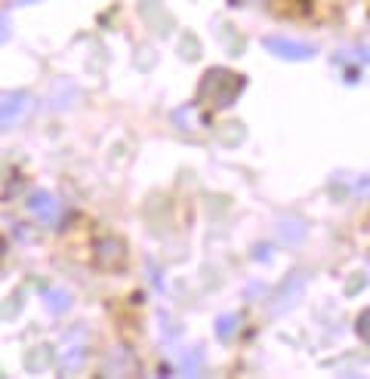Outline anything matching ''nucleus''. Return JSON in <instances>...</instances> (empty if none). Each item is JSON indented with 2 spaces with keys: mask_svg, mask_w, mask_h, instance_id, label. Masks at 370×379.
<instances>
[{
  "mask_svg": "<svg viewBox=\"0 0 370 379\" xmlns=\"http://www.w3.org/2000/svg\"><path fill=\"white\" fill-rule=\"evenodd\" d=\"M244 77L241 74H235L231 68H222V65H216L210 68L204 77H200V83H198V99L204 105H210L213 111H222V108H231L238 102V96H241V90H244Z\"/></svg>",
  "mask_w": 370,
  "mask_h": 379,
  "instance_id": "f257e3e1",
  "label": "nucleus"
},
{
  "mask_svg": "<svg viewBox=\"0 0 370 379\" xmlns=\"http://www.w3.org/2000/svg\"><path fill=\"white\" fill-rule=\"evenodd\" d=\"M127 256H130L127 241L118 235H105L92 244V266H96L99 272H123Z\"/></svg>",
  "mask_w": 370,
  "mask_h": 379,
  "instance_id": "f03ea898",
  "label": "nucleus"
},
{
  "mask_svg": "<svg viewBox=\"0 0 370 379\" xmlns=\"http://www.w3.org/2000/svg\"><path fill=\"white\" fill-rule=\"evenodd\" d=\"M34 96L25 90H15V92H4L0 96V130H13L19 123H25L34 111Z\"/></svg>",
  "mask_w": 370,
  "mask_h": 379,
  "instance_id": "7ed1b4c3",
  "label": "nucleus"
},
{
  "mask_svg": "<svg viewBox=\"0 0 370 379\" xmlns=\"http://www.w3.org/2000/svg\"><path fill=\"white\" fill-rule=\"evenodd\" d=\"M262 46H266L272 56L284 59V62H306V59H315V53H318L312 43L296 41V37H281V34L262 37Z\"/></svg>",
  "mask_w": 370,
  "mask_h": 379,
  "instance_id": "20e7f679",
  "label": "nucleus"
},
{
  "mask_svg": "<svg viewBox=\"0 0 370 379\" xmlns=\"http://www.w3.org/2000/svg\"><path fill=\"white\" fill-rule=\"evenodd\" d=\"M28 210L34 213V219L41 222V226H56L59 222V200H56V195H50V191H31Z\"/></svg>",
  "mask_w": 370,
  "mask_h": 379,
  "instance_id": "39448f33",
  "label": "nucleus"
},
{
  "mask_svg": "<svg viewBox=\"0 0 370 379\" xmlns=\"http://www.w3.org/2000/svg\"><path fill=\"white\" fill-rule=\"evenodd\" d=\"M81 361H83V343L71 336L65 343V352H62V364H65V370H74Z\"/></svg>",
  "mask_w": 370,
  "mask_h": 379,
  "instance_id": "423d86ee",
  "label": "nucleus"
},
{
  "mask_svg": "<svg viewBox=\"0 0 370 379\" xmlns=\"http://www.w3.org/2000/svg\"><path fill=\"white\" fill-rule=\"evenodd\" d=\"M238 327H241V315H222V318L216 321V336H219L222 343H228V339L238 333Z\"/></svg>",
  "mask_w": 370,
  "mask_h": 379,
  "instance_id": "0eeeda50",
  "label": "nucleus"
},
{
  "mask_svg": "<svg viewBox=\"0 0 370 379\" xmlns=\"http://www.w3.org/2000/svg\"><path fill=\"white\" fill-rule=\"evenodd\" d=\"M71 303V296H68L65 290H46V305H50V312H62V308H68Z\"/></svg>",
  "mask_w": 370,
  "mask_h": 379,
  "instance_id": "6e6552de",
  "label": "nucleus"
},
{
  "mask_svg": "<svg viewBox=\"0 0 370 379\" xmlns=\"http://www.w3.org/2000/svg\"><path fill=\"white\" fill-rule=\"evenodd\" d=\"M281 231H284V235H290V244H299V241H303V235H306V228H303V222H299V219H284Z\"/></svg>",
  "mask_w": 370,
  "mask_h": 379,
  "instance_id": "1a4fd4ad",
  "label": "nucleus"
},
{
  "mask_svg": "<svg viewBox=\"0 0 370 379\" xmlns=\"http://www.w3.org/2000/svg\"><path fill=\"white\" fill-rule=\"evenodd\" d=\"M10 37V22H6V15H0V43Z\"/></svg>",
  "mask_w": 370,
  "mask_h": 379,
  "instance_id": "9d476101",
  "label": "nucleus"
},
{
  "mask_svg": "<svg viewBox=\"0 0 370 379\" xmlns=\"http://www.w3.org/2000/svg\"><path fill=\"white\" fill-rule=\"evenodd\" d=\"M358 330H361V339H367V312L361 315V324H358Z\"/></svg>",
  "mask_w": 370,
  "mask_h": 379,
  "instance_id": "9b49d317",
  "label": "nucleus"
},
{
  "mask_svg": "<svg viewBox=\"0 0 370 379\" xmlns=\"http://www.w3.org/2000/svg\"><path fill=\"white\" fill-rule=\"evenodd\" d=\"M4 253H6V241L0 237V259H4Z\"/></svg>",
  "mask_w": 370,
  "mask_h": 379,
  "instance_id": "f8f14e48",
  "label": "nucleus"
},
{
  "mask_svg": "<svg viewBox=\"0 0 370 379\" xmlns=\"http://www.w3.org/2000/svg\"><path fill=\"white\" fill-rule=\"evenodd\" d=\"M19 4H22V6H25V4H34V0H19Z\"/></svg>",
  "mask_w": 370,
  "mask_h": 379,
  "instance_id": "ddd939ff",
  "label": "nucleus"
}]
</instances>
